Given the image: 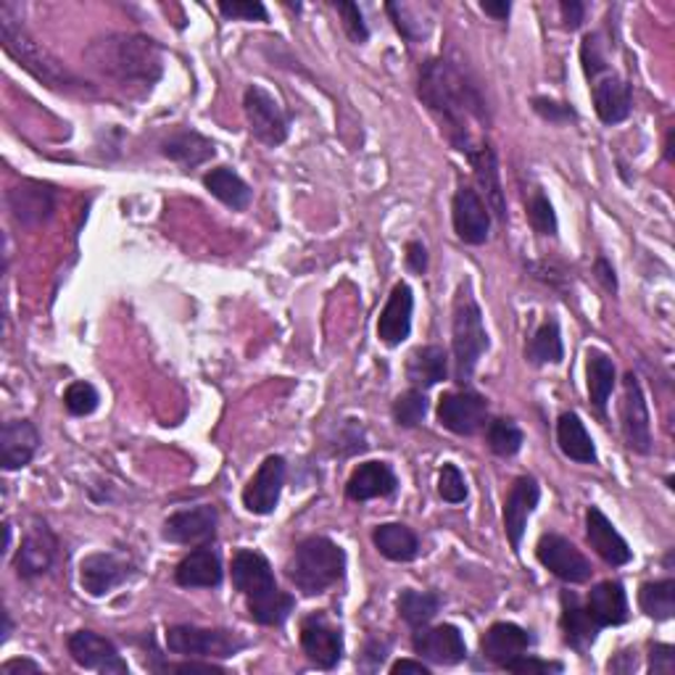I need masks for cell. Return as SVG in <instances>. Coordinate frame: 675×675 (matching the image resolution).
<instances>
[{"instance_id": "d6986e66", "label": "cell", "mask_w": 675, "mask_h": 675, "mask_svg": "<svg viewBox=\"0 0 675 675\" xmlns=\"http://www.w3.org/2000/svg\"><path fill=\"white\" fill-rule=\"evenodd\" d=\"M538 498L541 485L533 475H520L504 498V531L515 552H520V546H523L527 517H531L533 510L538 506Z\"/></svg>"}, {"instance_id": "d6a6232c", "label": "cell", "mask_w": 675, "mask_h": 675, "mask_svg": "<svg viewBox=\"0 0 675 675\" xmlns=\"http://www.w3.org/2000/svg\"><path fill=\"white\" fill-rule=\"evenodd\" d=\"M161 153H164L169 161H174V164H180L185 169H195L216 157V145L211 143L209 138H203L201 132L180 130L161 143Z\"/></svg>"}, {"instance_id": "ab89813d", "label": "cell", "mask_w": 675, "mask_h": 675, "mask_svg": "<svg viewBox=\"0 0 675 675\" xmlns=\"http://www.w3.org/2000/svg\"><path fill=\"white\" fill-rule=\"evenodd\" d=\"M638 607L646 617L663 623L675 615V581H649L638 588Z\"/></svg>"}, {"instance_id": "4fadbf2b", "label": "cell", "mask_w": 675, "mask_h": 675, "mask_svg": "<svg viewBox=\"0 0 675 675\" xmlns=\"http://www.w3.org/2000/svg\"><path fill=\"white\" fill-rule=\"evenodd\" d=\"M288 475V464L283 456L272 454L262 462L256 475L251 477L249 485L243 488V506L251 515H272L278 510L280 496H283V485Z\"/></svg>"}, {"instance_id": "4316f807", "label": "cell", "mask_w": 675, "mask_h": 675, "mask_svg": "<svg viewBox=\"0 0 675 675\" xmlns=\"http://www.w3.org/2000/svg\"><path fill=\"white\" fill-rule=\"evenodd\" d=\"M596 117L602 124H621L631 117L633 109V84L617 74L600 77L591 90Z\"/></svg>"}, {"instance_id": "603a6c76", "label": "cell", "mask_w": 675, "mask_h": 675, "mask_svg": "<svg viewBox=\"0 0 675 675\" xmlns=\"http://www.w3.org/2000/svg\"><path fill=\"white\" fill-rule=\"evenodd\" d=\"M412 312H414V293L406 283H396L385 301L383 312L377 320V338L385 346H399L412 333Z\"/></svg>"}, {"instance_id": "9f6ffc18", "label": "cell", "mask_w": 675, "mask_h": 675, "mask_svg": "<svg viewBox=\"0 0 675 675\" xmlns=\"http://www.w3.org/2000/svg\"><path fill=\"white\" fill-rule=\"evenodd\" d=\"M594 274H596V280L604 285V291L617 293V274H615V266L607 262V256H596Z\"/></svg>"}, {"instance_id": "ffe728a7", "label": "cell", "mask_w": 675, "mask_h": 675, "mask_svg": "<svg viewBox=\"0 0 675 675\" xmlns=\"http://www.w3.org/2000/svg\"><path fill=\"white\" fill-rule=\"evenodd\" d=\"M470 167L475 172V182L481 188V199L485 201L488 211H494L498 220L506 222V199H504V188H502V169H498V157L496 148L483 140V143H475L473 151L467 153Z\"/></svg>"}, {"instance_id": "9a60e30c", "label": "cell", "mask_w": 675, "mask_h": 675, "mask_svg": "<svg viewBox=\"0 0 675 675\" xmlns=\"http://www.w3.org/2000/svg\"><path fill=\"white\" fill-rule=\"evenodd\" d=\"M454 232L462 243L483 245L491 238V211L475 188L462 185L452 201Z\"/></svg>"}, {"instance_id": "816d5d0a", "label": "cell", "mask_w": 675, "mask_h": 675, "mask_svg": "<svg viewBox=\"0 0 675 675\" xmlns=\"http://www.w3.org/2000/svg\"><path fill=\"white\" fill-rule=\"evenodd\" d=\"M504 671L510 673H517V675H544V673H562L565 667H562V663H546V659H538V657H531V654H523V657L512 659L510 665L504 667Z\"/></svg>"}, {"instance_id": "8fae6325", "label": "cell", "mask_w": 675, "mask_h": 675, "mask_svg": "<svg viewBox=\"0 0 675 675\" xmlns=\"http://www.w3.org/2000/svg\"><path fill=\"white\" fill-rule=\"evenodd\" d=\"M621 425L625 446L633 454H649L652 452V420L649 406H646L642 383L638 377L628 372L623 380V404H621Z\"/></svg>"}, {"instance_id": "f35d334b", "label": "cell", "mask_w": 675, "mask_h": 675, "mask_svg": "<svg viewBox=\"0 0 675 675\" xmlns=\"http://www.w3.org/2000/svg\"><path fill=\"white\" fill-rule=\"evenodd\" d=\"M439 609H441V596L431 594V591L406 588V591H401L399 600H396L399 617L414 631L431 623L433 617L439 615Z\"/></svg>"}, {"instance_id": "cb8c5ba5", "label": "cell", "mask_w": 675, "mask_h": 675, "mask_svg": "<svg viewBox=\"0 0 675 675\" xmlns=\"http://www.w3.org/2000/svg\"><path fill=\"white\" fill-rule=\"evenodd\" d=\"M232 586L241 591L245 600L270 594V591L278 588L270 560L264 554L251 552V548H241L232 557Z\"/></svg>"}, {"instance_id": "484cf974", "label": "cell", "mask_w": 675, "mask_h": 675, "mask_svg": "<svg viewBox=\"0 0 675 675\" xmlns=\"http://www.w3.org/2000/svg\"><path fill=\"white\" fill-rule=\"evenodd\" d=\"M533 646V636L515 623H494L481 638V654L491 665L506 667Z\"/></svg>"}, {"instance_id": "7a4b0ae2", "label": "cell", "mask_w": 675, "mask_h": 675, "mask_svg": "<svg viewBox=\"0 0 675 675\" xmlns=\"http://www.w3.org/2000/svg\"><path fill=\"white\" fill-rule=\"evenodd\" d=\"M84 59L105 80L130 90H151L164 74V48L138 32L101 34L84 48Z\"/></svg>"}, {"instance_id": "30bf717a", "label": "cell", "mask_w": 675, "mask_h": 675, "mask_svg": "<svg viewBox=\"0 0 675 675\" xmlns=\"http://www.w3.org/2000/svg\"><path fill=\"white\" fill-rule=\"evenodd\" d=\"M536 557L548 573L557 575L565 583H586L591 581V573H594L586 554L570 538L560 536V533H544L538 538Z\"/></svg>"}, {"instance_id": "9c48e42d", "label": "cell", "mask_w": 675, "mask_h": 675, "mask_svg": "<svg viewBox=\"0 0 675 675\" xmlns=\"http://www.w3.org/2000/svg\"><path fill=\"white\" fill-rule=\"evenodd\" d=\"M441 427L454 435H475L488 425V401L475 391L443 393L435 410Z\"/></svg>"}, {"instance_id": "5b68a950", "label": "cell", "mask_w": 675, "mask_h": 675, "mask_svg": "<svg viewBox=\"0 0 675 675\" xmlns=\"http://www.w3.org/2000/svg\"><path fill=\"white\" fill-rule=\"evenodd\" d=\"M488 333L483 325V312L477 306L473 291L467 283L460 285L454 299V320H452V349L456 364V380L467 383L481 362L485 351H488Z\"/></svg>"}, {"instance_id": "2e32d148", "label": "cell", "mask_w": 675, "mask_h": 675, "mask_svg": "<svg viewBox=\"0 0 675 675\" xmlns=\"http://www.w3.org/2000/svg\"><path fill=\"white\" fill-rule=\"evenodd\" d=\"M412 646L414 652H417L422 659H427L431 665L452 667L467 659V644H464L462 631L449 623L435 625V628L422 625V628H417V633H414Z\"/></svg>"}, {"instance_id": "94428289", "label": "cell", "mask_w": 675, "mask_h": 675, "mask_svg": "<svg viewBox=\"0 0 675 675\" xmlns=\"http://www.w3.org/2000/svg\"><path fill=\"white\" fill-rule=\"evenodd\" d=\"M481 11L488 13V17L498 19V21H506V17L512 13V3H506V0H483Z\"/></svg>"}, {"instance_id": "e7e4bbea", "label": "cell", "mask_w": 675, "mask_h": 675, "mask_svg": "<svg viewBox=\"0 0 675 675\" xmlns=\"http://www.w3.org/2000/svg\"><path fill=\"white\" fill-rule=\"evenodd\" d=\"M11 631H13V623H11V615H9V612H3V642H9V636H11Z\"/></svg>"}, {"instance_id": "1f68e13d", "label": "cell", "mask_w": 675, "mask_h": 675, "mask_svg": "<svg viewBox=\"0 0 675 675\" xmlns=\"http://www.w3.org/2000/svg\"><path fill=\"white\" fill-rule=\"evenodd\" d=\"M449 377V354L441 346H417L406 359V380L414 389L425 391Z\"/></svg>"}, {"instance_id": "bcb514c9", "label": "cell", "mask_w": 675, "mask_h": 675, "mask_svg": "<svg viewBox=\"0 0 675 675\" xmlns=\"http://www.w3.org/2000/svg\"><path fill=\"white\" fill-rule=\"evenodd\" d=\"M439 496L449 504H462L467 498V483L456 464H443L439 473Z\"/></svg>"}, {"instance_id": "44dd1931", "label": "cell", "mask_w": 675, "mask_h": 675, "mask_svg": "<svg viewBox=\"0 0 675 675\" xmlns=\"http://www.w3.org/2000/svg\"><path fill=\"white\" fill-rule=\"evenodd\" d=\"M132 565L119 554L111 552H95L88 554L80 562V586L88 591L90 596H105L109 591L122 586L130 581Z\"/></svg>"}, {"instance_id": "7402d4cb", "label": "cell", "mask_w": 675, "mask_h": 675, "mask_svg": "<svg viewBox=\"0 0 675 675\" xmlns=\"http://www.w3.org/2000/svg\"><path fill=\"white\" fill-rule=\"evenodd\" d=\"M586 538L591 548L612 567H623L633 560V552L612 520L604 515L600 506H588L586 510Z\"/></svg>"}, {"instance_id": "be15d7a7", "label": "cell", "mask_w": 675, "mask_h": 675, "mask_svg": "<svg viewBox=\"0 0 675 675\" xmlns=\"http://www.w3.org/2000/svg\"><path fill=\"white\" fill-rule=\"evenodd\" d=\"M0 671H3V675H17V673H40L42 667L38 663H32V659H9Z\"/></svg>"}, {"instance_id": "7dc6e473", "label": "cell", "mask_w": 675, "mask_h": 675, "mask_svg": "<svg viewBox=\"0 0 675 675\" xmlns=\"http://www.w3.org/2000/svg\"><path fill=\"white\" fill-rule=\"evenodd\" d=\"M581 61H583V72H586L591 82H596L602 72H607V56H604L600 34H586V38H583Z\"/></svg>"}, {"instance_id": "e0dca14e", "label": "cell", "mask_w": 675, "mask_h": 675, "mask_svg": "<svg viewBox=\"0 0 675 675\" xmlns=\"http://www.w3.org/2000/svg\"><path fill=\"white\" fill-rule=\"evenodd\" d=\"M11 216L21 228H40L56 211V190L46 182L21 180L17 188L9 190Z\"/></svg>"}, {"instance_id": "8d00e7d4", "label": "cell", "mask_w": 675, "mask_h": 675, "mask_svg": "<svg viewBox=\"0 0 675 675\" xmlns=\"http://www.w3.org/2000/svg\"><path fill=\"white\" fill-rule=\"evenodd\" d=\"M557 443H560L562 454H565L567 460H573L578 464H596L594 441H591L586 425H583V420L575 412L560 414Z\"/></svg>"}, {"instance_id": "ba28073f", "label": "cell", "mask_w": 675, "mask_h": 675, "mask_svg": "<svg viewBox=\"0 0 675 675\" xmlns=\"http://www.w3.org/2000/svg\"><path fill=\"white\" fill-rule=\"evenodd\" d=\"M301 649L320 671H335L343 659V633L325 612H312L301 621Z\"/></svg>"}, {"instance_id": "74e56055", "label": "cell", "mask_w": 675, "mask_h": 675, "mask_svg": "<svg viewBox=\"0 0 675 675\" xmlns=\"http://www.w3.org/2000/svg\"><path fill=\"white\" fill-rule=\"evenodd\" d=\"M525 359L531 364H560L565 359V346H562V333H560V322L554 316H546L541 322L536 333H533L531 343L525 349Z\"/></svg>"}, {"instance_id": "f907efd6", "label": "cell", "mask_w": 675, "mask_h": 675, "mask_svg": "<svg viewBox=\"0 0 675 675\" xmlns=\"http://www.w3.org/2000/svg\"><path fill=\"white\" fill-rule=\"evenodd\" d=\"M224 19H243V21H266V9L259 0H232V3L216 6Z\"/></svg>"}, {"instance_id": "f1b7e54d", "label": "cell", "mask_w": 675, "mask_h": 675, "mask_svg": "<svg viewBox=\"0 0 675 675\" xmlns=\"http://www.w3.org/2000/svg\"><path fill=\"white\" fill-rule=\"evenodd\" d=\"M562 638L570 649L586 654L594 646L596 636H600V625L591 621L588 609L578 602L573 591H562V615H560Z\"/></svg>"}, {"instance_id": "5bb4252c", "label": "cell", "mask_w": 675, "mask_h": 675, "mask_svg": "<svg viewBox=\"0 0 675 675\" xmlns=\"http://www.w3.org/2000/svg\"><path fill=\"white\" fill-rule=\"evenodd\" d=\"M216 510L211 504L180 510L164 520L161 536L178 546H206L216 536Z\"/></svg>"}, {"instance_id": "7c38bea8", "label": "cell", "mask_w": 675, "mask_h": 675, "mask_svg": "<svg viewBox=\"0 0 675 675\" xmlns=\"http://www.w3.org/2000/svg\"><path fill=\"white\" fill-rule=\"evenodd\" d=\"M67 649L72 659L84 671H98L103 675H124L130 673V665L124 663L122 654L114 642L93 631H77L67 638Z\"/></svg>"}, {"instance_id": "db71d44e", "label": "cell", "mask_w": 675, "mask_h": 675, "mask_svg": "<svg viewBox=\"0 0 675 675\" xmlns=\"http://www.w3.org/2000/svg\"><path fill=\"white\" fill-rule=\"evenodd\" d=\"M560 13L562 24H565L567 30H578L583 21H586V3H581V0H562Z\"/></svg>"}, {"instance_id": "e575fe53", "label": "cell", "mask_w": 675, "mask_h": 675, "mask_svg": "<svg viewBox=\"0 0 675 675\" xmlns=\"http://www.w3.org/2000/svg\"><path fill=\"white\" fill-rule=\"evenodd\" d=\"M372 544L391 562H412L420 554L417 533L401 523L377 525L375 531H372Z\"/></svg>"}, {"instance_id": "d590c367", "label": "cell", "mask_w": 675, "mask_h": 675, "mask_svg": "<svg viewBox=\"0 0 675 675\" xmlns=\"http://www.w3.org/2000/svg\"><path fill=\"white\" fill-rule=\"evenodd\" d=\"M615 380L617 372L612 356L600 349H591L586 354V389L591 404H594V410L600 414L607 410V401L612 391H615Z\"/></svg>"}, {"instance_id": "6f0895ef", "label": "cell", "mask_w": 675, "mask_h": 675, "mask_svg": "<svg viewBox=\"0 0 675 675\" xmlns=\"http://www.w3.org/2000/svg\"><path fill=\"white\" fill-rule=\"evenodd\" d=\"M159 671L164 673H224V667L220 665H211V663H193V659H185V663H178V665H161Z\"/></svg>"}, {"instance_id": "3957f363", "label": "cell", "mask_w": 675, "mask_h": 675, "mask_svg": "<svg viewBox=\"0 0 675 675\" xmlns=\"http://www.w3.org/2000/svg\"><path fill=\"white\" fill-rule=\"evenodd\" d=\"M17 11L19 6L0 3V42H3L6 53H9L21 69H27L34 80L48 84V88L56 90L80 88L82 82L77 80V74L69 72V69L63 67V63L56 59L42 42L34 40L32 34L24 30Z\"/></svg>"}, {"instance_id": "8992f818", "label": "cell", "mask_w": 675, "mask_h": 675, "mask_svg": "<svg viewBox=\"0 0 675 675\" xmlns=\"http://www.w3.org/2000/svg\"><path fill=\"white\" fill-rule=\"evenodd\" d=\"M249 642L235 631L224 628H199V625H172L167 628V649L180 657H232L245 649Z\"/></svg>"}, {"instance_id": "b9f144b4", "label": "cell", "mask_w": 675, "mask_h": 675, "mask_svg": "<svg viewBox=\"0 0 675 675\" xmlns=\"http://www.w3.org/2000/svg\"><path fill=\"white\" fill-rule=\"evenodd\" d=\"M485 441H488V449L496 456H515L520 449H523L525 435L520 431V425L515 420H494L485 425Z\"/></svg>"}, {"instance_id": "003e7915", "label": "cell", "mask_w": 675, "mask_h": 675, "mask_svg": "<svg viewBox=\"0 0 675 675\" xmlns=\"http://www.w3.org/2000/svg\"><path fill=\"white\" fill-rule=\"evenodd\" d=\"M3 533H6V541H3V552H9V548H11V523H3Z\"/></svg>"}, {"instance_id": "83f0119b", "label": "cell", "mask_w": 675, "mask_h": 675, "mask_svg": "<svg viewBox=\"0 0 675 675\" xmlns=\"http://www.w3.org/2000/svg\"><path fill=\"white\" fill-rule=\"evenodd\" d=\"M399 488V477L389 462H364L351 473L346 483V496L351 502H370V498L393 496Z\"/></svg>"}, {"instance_id": "91938a15", "label": "cell", "mask_w": 675, "mask_h": 675, "mask_svg": "<svg viewBox=\"0 0 675 675\" xmlns=\"http://www.w3.org/2000/svg\"><path fill=\"white\" fill-rule=\"evenodd\" d=\"M385 654H389V644L372 638V642L367 644V649H364V659H372L370 671H377V667L385 663Z\"/></svg>"}, {"instance_id": "681fc988", "label": "cell", "mask_w": 675, "mask_h": 675, "mask_svg": "<svg viewBox=\"0 0 675 675\" xmlns=\"http://www.w3.org/2000/svg\"><path fill=\"white\" fill-rule=\"evenodd\" d=\"M533 111L541 119H546V122L552 124H567V122H575V109L570 103H560V101H552V98H533Z\"/></svg>"}, {"instance_id": "277c9868", "label": "cell", "mask_w": 675, "mask_h": 675, "mask_svg": "<svg viewBox=\"0 0 675 675\" xmlns=\"http://www.w3.org/2000/svg\"><path fill=\"white\" fill-rule=\"evenodd\" d=\"M285 575L304 596L325 594L346 575V552L333 538L309 536L293 548Z\"/></svg>"}, {"instance_id": "f6af8a7d", "label": "cell", "mask_w": 675, "mask_h": 675, "mask_svg": "<svg viewBox=\"0 0 675 675\" xmlns=\"http://www.w3.org/2000/svg\"><path fill=\"white\" fill-rule=\"evenodd\" d=\"M98 404H101V393H98L93 383H84V380H77L63 393V406L74 417H88V414L98 410Z\"/></svg>"}, {"instance_id": "03108f58", "label": "cell", "mask_w": 675, "mask_h": 675, "mask_svg": "<svg viewBox=\"0 0 675 675\" xmlns=\"http://www.w3.org/2000/svg\"><path fill=\"white\" fill-rule=\"evenodd\" d=\"M665 161H673V130L667 132V140H665Z\"/></svg>"}, {"instance_id": "f546056e", "label": "cell", "mask_w": 675, "mask_h": 675, "mask_svg": "<svg viewBox=\"0 0 675 675\" xmlns=\"http://www.w3.org/2000/svg\"><path fill=\"white\" fill-rule=\"evenodd\" d=\"M586 609L600 628H612L628 621V594L621 581H602L588 591Z\"/></svg>"}, {"instance_id": "60d3db41", "label": "cell", "mask_w": 675, "mask_h": 675, "mask_svg": "<svg viewBox=\"0 0 675 675\" xmlns=\"http://www.w3.org/2000/svg\"><path fill=\"white\" fill-rule=\"evenodd\" d=\"M293 607H295L293 596L280 588H274L264 596H256V600H249L251 621L259 625H270V628L272 625H283L288 617H291Z\"/></svg>"}, {"instance_id": "7bdbcfd3", "label": "cell", "mask_w": 675, "mask_h": 675, "mask_svg": "<svg viewBox=\"0 0 675 675\" xmlns=\"http://www.w3.org/2000/svg\"><path fill=\"white\" fill-rule=\"evenodd\" d=\"M427 396L425 391L420 389H410L404 393H399L396 401H393V420H396L399 427H417L422 420H425L427 414Z\"/></svg>"}, {"instance_id": "52a82bcc", "label": "cell", "mask_w": 675, "mask_h": 675, "mask_svg": "<svg viewBox=\"0 0 675 675\" xmlns=\"http://www.w3.org/2000/svg\"><path fill=\"white\" fill-rule=\"evenodd\" d=\"M243 111L251 135L259 143L270 148L285 143L288 132H291V117L285 114V109L272 93H266L259 84H251L243 95Z\"/></svg>"}, {"instance_id": "6125c7cd", "label": "cell", "mask_w": 675, "mask_h": 675, "mask_svg": "<svg viewBox=\"0 0 675 675\" xmlns=\"http://www.w3.org/2000/svg\"><path fill=\"white\" fill-rule=\"evenodd\" d=\"M609 673H633L636 671V652H621L617 659H609Z\"/></svg>"}, {"instance_id": "ee69618b", "label": "cell", "mask_w": 675, "mask_h": 675, "mask_svg": "<svg viewBox=\"0 0 675 675\" xmlns=\"http://www.w3.org/2000/svg\"><path fill=\"white\" fill-rule=\"evenodd\" d=\"M527 222H531V228L536 230L538 235H557V214H554L552 201H548V195L541 188L533 190L531 201H527Z\"/></svg>"}, {"instance_id": "c3c4849f", "label": "cell", "mask_w": 675, "mask_h": 675, "mask_svg": "<svg viewBox=\"0 0 675 675\" xmlns=\"http://www.w3.org/2000/svg\"><path fill=\"white\" fill-rule=\"evenodd\" d=\"M335 11L341 13L343 19V30L354 42H367L370 40V27L364 21V13L356 3H333Z\"/></svg>"}, {"instance_id": "680465c9", "label": "cell", "mask_w": 675, "mask_h": 675, "mask_svg": "<svg viewBox=\"0 0 675 675\" xmlns=\"http://www.w3.org/2000/svg\"><path fill=\"white\" fill-rule=\"evenodd\" d=\"M393 675H404V673H414V675H431V665H425L422 659H399V663L391 665Z\"/></svg>"}, {"instance_id": "11a10c76", "label": "cell", "mask_w": 675, "mask_h": 675, "mask_svg": "<svg viewBox=\"0 0 675 675\" xmlns=\"http://www.w3.org/2000/svg\"><path fill=\"white\" fill-rule=\"evenodd\" d=\"M406 266H410L414 274H425V270H427V249L420 241L406 243Z\"/></svg>"}, {"instance_id": "4dcf8cb0", "label": "cell", "mask_w": 675, "mask_h": 675, "mask_svg": "<svg viewBox=\"0 0 675 675\" xmlns=\"http://www.w3.org/2000/svg\"><path fill=\"white\" fill-rule=\"evenodd\" d=\"M222 560L209 544L195 546L174 570V581L182 588H216L222 583Z\"/></svg>"}, {"instance_id": "ac0fdd59", "label": "cell", "mask_w": 675, "mask_h": 675, "mask_svg": "<svg viewBox=\"0 0 675 675\" xmlns=\"http://www.w3.org/2000/svg\"><path fill=\"white\" fill-rule=\"evenodd\" d=\"M56 548H59V541H56L51 527L34 520L30 533L21 538L17 560H13V570H17L19 578L34 581L46 575L56 562Z\"/></svg>"}, {"instance_id": "d4e9b609", "label": "cell", "mask_w": 675, "mask_h": 675, "mask_svg": "<svg viewBox=\"0 0 675 675\" xmlns=\"http://www.w3.org/2000/svg\"><path fill=\"white\" fill-rule=\"evenodd\" d=\"M40 449V433L30 420H11L0 431V464L6 473L27 467Z\"/></svg>"}, {"instance_id": "f5cc1de1", "label": "cell", "mask_w": 675, "mask_h": 675, "mask_svg": "<svg viewBox=\"0 0 675 675\" xmlns=\"http://www.w3.org/2000/svg\"><path fill=\"white\" fill-rule=\"evenodd\" d=\"M649 671L654 675H673L675 673V649L671 644H652L649 649Z\"/></svg>"}, {"instance_id": "6da1fadb", "label": "cell", "mask_w": 675, "mask_h": 675, "mask_svg": "<svg viewBox=\"0 0 675 675\" xmlns=\"http://www.w3.org/2000/svg\"><path fill=\"white\" fill-rule=\"evenodd\" d=\"M417 98L431 114L439 119L441 132L446 135L456 151L467 157L475 148L470 135V119L488 124V111L477 82L470 77L460 63L449 59H427L420 67Z\"/></svg>"}, {"instance_id": "836d02e7", "label": "cell", "mask_w": 675, "mask_h": 675, "mask_svg": "<svg viewBox=\"0 0 675 675\" xmlns=\"http://www.w3.org/2000/svg\"><path fill=\"white\" fill-rule=\"evenodd\" d=\"M203 185L216 201H222L224 206L232 211H245L251 206L253 190L235 169L230 167H216L211 172L203 174Z\"/></svg>"}]
</instances>
